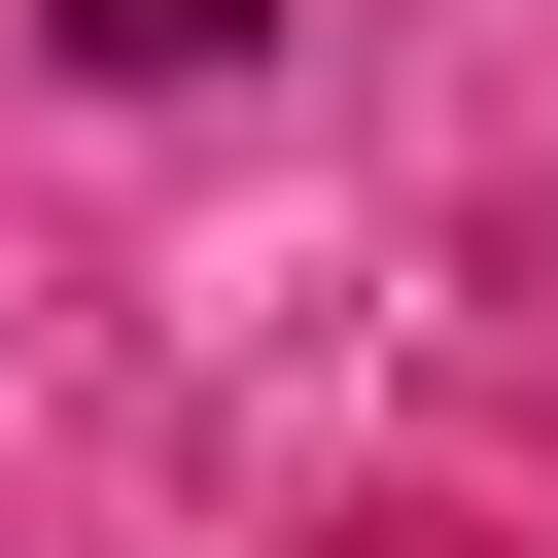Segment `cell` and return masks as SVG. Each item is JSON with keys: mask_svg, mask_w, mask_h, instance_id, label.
I'll return each mask as SVG.
<instances>
[{"mask_svg": "<svg viewBox=\"0 0 558 558\" xmlns=\"http://www.w3.org/2000/svg\"><path fill=\"white\" fill-rule=\"evenodd\" d=\"M35 35H70V70H244L279 0H35Z\"/></svg>", "mask_w": 558, "mask_h": 558, "instance_id": "cell-1", "label": "cell"}]
</instances>
